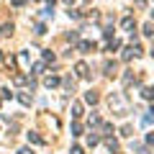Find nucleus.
<instances>
[{"label":"nucleus","mask_w":154,"mask_h":154,"mask_svg":"<svg viewBox=\"0 0 154 154\" xmlns=\"http://www.w3.org/2000/svg\"><path fill=\"white\" fill-rule=\"evenodd\" d=\"M110 108L116 110V116H126V103L118 95H110Z\"/></svg>","instance_id":"1"},{"label":"nucleus","mask_w":154,"mask_h":154,"mask_svg":"<svg viewBox=\"0 0 154 154\" xmlns=\"http://www.w3.org/2000/svg\"><path fill=\"white\" fill-rule=\"evenodd\" d=\"M75 72H77L80 77H88V64H85V62H77V64H75Z\"/></svg>","instance_id":"2"},{"label":"nucleus","mask_w":154,"mask_h":154,"mask_svg":"<svg viewBox=\"0 0 154 154\" xmlns=\"http://www.w3.org/2000/svg\"><path fill=\"white\" fill-rule=\"evenodd\" d=\"M44 85H46V88H57V85H59V77H54V75H51V77H46V80H44Z\"/></svg>","instance_id":"3"},{"label":"nucleus","mask_w":154,"mask_h":154,"mask_svg":"<svg viewBox=\"0 0 154 154\" xmlns=\"http://www.w3.org/2000/svg\"><path fill=\"white\" fill-rule=\"evenodd\" d=\"M121 28L131 31V28H134V18H131V16H128V18H123V21H121Z\"/></svg>","instance_id":"4"},{"label":"nucleus","mask_w":154,"mask_h":154,"mask_svg":"<svg viewBox=\"0 0 154 154\" xmlns=\"http://www.w3.org/2000/svg\"><path fill=\"white\" fill-rule=\"evenodd\" d=\"M80 116H82V105L75 103V105H72V118H80Z\"/></svg>","instance_id":"5"},{"label":"nucleus","mask_w":154,"mask_h":154,"mask_svg":"<svg viewBox=\"0 0 154 154\" xmlns=\"http://www.w3.org/2000/svg\"><path fill=\"white\" fill-rule=\"evenodd\" d=\"M0 33H3V36H11L13 33V23H5V26L0 28Z\"/></svg>","instance_id":"6"},{"label":"nucleus","mask_w":154,"mask_h":154,"mask_svg":"<svg viewBox=\"0 0 154 154\" xmlns=\"http://www.w3.org/2000/svg\"><path fill=\"white\" fill-rule=\"evenodd\" d=\"M85 100H88V103H98V93H93V90L85 93Z\"/></svg>","instance_id":"7"},{"label":"nucleus","mask_w":154,"mask_h":154,"mask_svg":"<svg viewBox=\"0 0 154 154\" xmlns=\"http://www.w3.org/2000/svg\"><path fill=\"white\" fill-rule=\"evenodd\" d=\"M28 141H33V144H41L44 139L38 136V134H33V131H28Z\"/></svg>","instance_id":"8"},{"label":"nucleus","mask_w":154,"mask_h":154,"mask_svg":"<svg viewBox=\"0 0 154 154\" xmlns=\"http://www.w3.org/2000/svg\"><path fill=\"white\" fill-rule=\"evenodd\" d=\"M18 100H21L23 105H28V103H31V95H28V93H21V95H18Z\"/></svg>","instance_id":"9"},{"label":"nucleus","mask_w":154,"mask_h":154,"mask_svg":"<svg viewBox=\"0 0 154 154\" xmlns=\"http://www.w3.org/2000/svg\"><path fill=\"white\" fill-rule=\"evenodd\" d=\"M80 134H82V126L80 123H72V136H80Z\"/></svg>","instance_id":"10"},{"label":"nucleus","mask_w":154,"mask_h":154,"mask_svg":"<svg viewBox=\"0 0 154 154\" xmlns=\"http://www.w3.org/2000/svg\"><path fill=\"white\" fill-rule=\"evenodd\" d=\"M144 36H154V26H152V23L144 26Z\"/></svg>","instance_id":"11"},{"label":"nucleus","mask_w":154,"mask_h":154,"mask_svg":"<svg viewBox=\"0 0 154 154\" xmlns=\"http://www.w3.org/2000/svg\"><path fill=\"white\" fill-rule=\"evenodd\" d=\"M141 95H144V98H146V100H152V98H154V88H146V90H144Z\"/></svg>","instance_id":"12"},{"label":"nucleus","mask_w":154,"mask_h":154,"mask_svg":"<svg viewBox=\"0 0 154 154\" xmlns=\"http://www.w3.org/2000/svg\"><path fill=\"white\" fill-rule=\"evenodd\" d=\"M41 72H44V64H41V62H36V64H33V75H41Z\"/></svg>","instance_id":"13"},{"label":"nucleus","mask_w":154,"mask_h":154,"mask_svg":"<svg viewBox=\"0 0 154 154\" xmlns=\"http://www.w3.org/2000/svg\"><path fill=\"white\" fill-rule=\"evenodd\" d=\"M36 33H38V36H44V33H46V26H44V23H36Z\"/></svg>","instance_id":"14"},{"label":"nucleus","mask_w":154,"mask_h":154,"mask_svg":"<svg viewBox=\"0 0 154 154\" xmlns=\"http://www.w3.org/2000/svg\"><path fill=\"white\" fill-rule=\"evenodd\" d=\"M131 131H134L131 126H123V128H121V136H131Z\"/></svg>","instance_id":"15"},{"label":"nucleus","mask_w":154,"mask_h":154,"mask_svg":"<svg viewBox=\"0 0 154 154\" xmlns=\"http://www.w3.org/2000/svg\"><path fill=\"white\" fill-rule=\"evenodd\" d=\"M23 3H26V0H13V5H16V8H18V5H23Z\"/></svg>","instance_id":"16"},{"label":"nucleus","mask_w":154,"mask_h":154,"mask_svg":"<svg viewBox=\"0 0 154 154\" xmlns=\"http://www.w3.org/2000/svg\"><path fill=\"white\" fill-rule=\"evenodd\" d=\"M146 141H149V144H154V134H149V136H146Z\"/></svg>","instance_id":"17"},{"label":"nucleus","mask_w":154,"mask_h":154,"mask_svg":"<svg viewBox=\"0 0 154 154\" xmlns=\"http://www.w3.org/2000/svg\"><path fill=\"white\" fill-rule=\"evenodd\" d=\"M18 154H33V152H31V149H21V152H18Z\"/></svg>","instance_id":"18"},{"label":"nucleus","mask_w":154,"mask_h":154,"mask_svg":"<svg viewBox=\"0 0 154 154\" xmlns=\"http://www.w3.org/2000/svg\"><path fill=\"white\" fill-rule=\"evenodd\" d=\"M64 3H67V5H72V3H75V0H64Z\"/></svg>","instance_id":"19"},{"label":"nucleus","mask_w":154,"mask_h":154,"mask_svg":"<svg viewBox=\"0 0 154 154\" xmlns=\"http://www.w3.org/2000/svg\"><path fill=\"white\" fill-rule=\"evenodd\" d=\"M152 57H154V49H152Z\"/></svg>","instance_id":"20"},{"label":"nucleus","mask_w":154,"mask_h":154,"mask_svg":"<svg viewBox=\"0 0 154 154\" xmlns=\"http://www.w3.org/2000/svg\"><path fill=\"white\" fill-rule=\"evenodd\" d=\"M152 16H154V11H152Z\"/></svg>","instance_id":"21"}]
</instances>
